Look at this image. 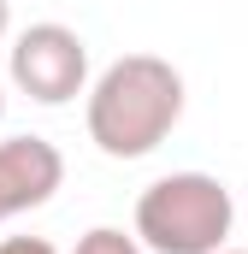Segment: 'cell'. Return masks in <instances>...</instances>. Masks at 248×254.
I'll use <instances>...</instances> for the list:
<instances>
[{
  "label": "cell",
  "mask_w": 248,
  "mask_h": 254,
  "mask_svg": "<svg viewBox=\"0 0 248 254\" xmlns=\"http://www.w3.org/2000/svg\"><path fill=\"white\" fill-rule=\"evenodd\" d=\"M71 254H148V249H142V237H136V231L95 225V231H83V237H77V249H71Z\"/></svg>",
  "instance_id": "5"
},
{
  "label": "cell",
  "mask_w": 248,
  "mask_h": 254,
  "mask_svg": "<svg viewBox=\"0 0 248 254\" xmlns=\"http://www.w3.org/2000/svg\"><path fill=\"white\" fill-rule=\"evenodd\" d=\"M219 254H248V249H219Z\"/></svg>",
  "instance_id": "9"
},
{
  "label": "cell",
  "mask_w": 248,
  "mask_h": 254,
  "mask_svg": "<svg viewBox=\"0 0 248 254\" xmlns=\"http://www.w3.org/2000/svg\"><path fill=\"white\" fill-rule=\"evenodd\" d=\"M65 184V154L48 136H0V225L48 207Z\"/></svg>",
  "instance_id": "4"
},
{
  "label": "cell",
  "mask_w": 248,
  "mask_h": 254,
  "mask_svg": "<svg viewBox=\"0 0 248 254\" xmlns=\"http://www.w3.org/2000/svg\"><path fill=\"white\" fill-rule=\"evenodd\" d=\"M0 119H6V83H0Z\"/></svg>",
  "instance_id": "8"
},
{
  "label": "cell",
  "mask_w": 248,
  "mask_h": 254,
  "mask_svg": "<svg viewBox=\"0 0 248 254\" xmlns=\"http://www.w3.org/2000/svg\"><path fill=\"white\" fill-rule=\"evenodd\" d=\"M0 254H60V249H54L48 237H6V243H0Z\"/></svg>",
  "instance_id": "6"
},
{
  "label": "cell",
  "mask_w": 248,
  "mask_h": 254,
  "mask_svg": "<svg viewBox=\"0 0 248 254\" xmlns=\"http://www.w3.org/2000/svg\"><path fill=\"white\" fill-rule=\"evenodd\" d=\"M6 77L36 107H65V101L89 95V42L71 24H30L12 42Z\"/></svg>",
  "instance_id": "3"
},
{
  "label": "cell",
  "mask_w": 248,
  "mask_h": 254,
  "mask_svg": "<svg viewBox=\"0 0 248 254\" xmlns=\"http://www.w3.org/2000/svg\"><path fill=\"white\" fill-rule=\"evenodd\" d=\"M6 30H12V0H0V42H6Z\"/></svg>",
  "instance_id": "7"
},
{
  "label": "cell",
  "mask_w": 248,
  "mask_h": 254,
  "mask_svg": "<svg viewBox=\"0 0 248 254\" xmlns=\"http://www.w3.org/2000/svg\"><path fill=\"white\" fill-rule=\"evenodd\" d=\"M237 201L213 172H172L136 195V237L148 254H219Z\"/></svg>",
  "instance_id": "2"
},
{
  "label": "cell",
  "mask_w": 248,
  "mask_h": 254,
  "mask_svg": "<svg viewBox=\"0 0 248 254\" xmlns=\"http://www.w3.org/2000/svg\"><path fill=\"white\" fill-rule=\"evenodd\" d=\"M184 119V71L160 54H124L89 83L83 125L107 160H148Z\"/></svg>",
  "instance_id": "1"
}]
</instances>
